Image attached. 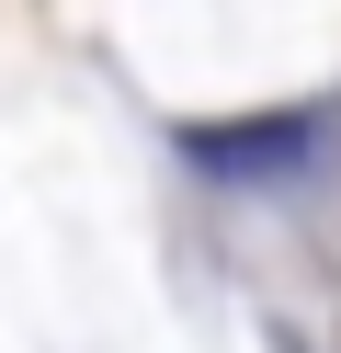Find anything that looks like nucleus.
<instances>
[{
    "label": "nucleus",
    "instance_id": "1",
    "mask_svg": "<svg viewBox=\"0 0 341 353\" xmlns=\"http://www.w3.org/2000/svg\"><path fill=\"white\" fill-rule=\"evenodd\" d=\"M318 137H330V114H307V103H296V114H262V125H194L182 148H194L216 183H273V171H296Z\"/></svg>",
    "mask_w": 341,
    "mask_h": 353
}]
</instances>
